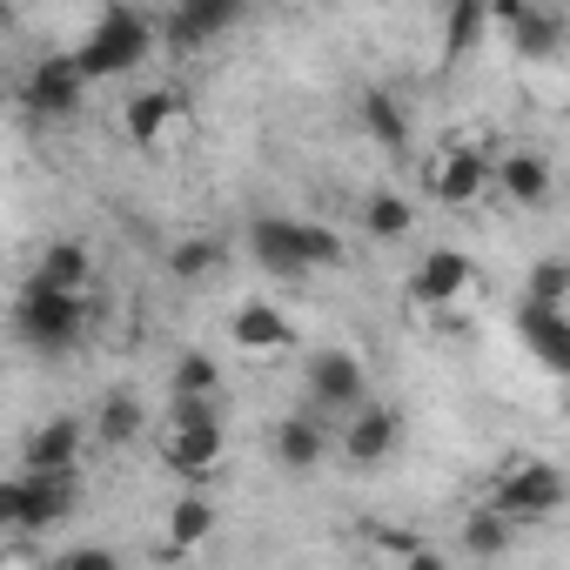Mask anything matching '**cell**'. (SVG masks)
<instances>
[{
    "instance_id": "cell-1",
    "label": "cell",
    "mask_w": 570,
    "mask_h": 570,
    "mask_svg": "<svg viewBox=\"0 0 570 570\" xmlns=\"http://www.w3.org/2000/svg\"><path fill=\"white\" fill-rule=\"evenodd\" d=\"M248 262L275 282H303V275L343 262V235L323 222H296V215H255L248 222Z\"/></svg>"
},
{
    "instance_id": "cell-2",
    "label": "cell",
    "mask_w": 570,
    "mask_h": 570,
    "mask_svg": "<svg viewBox=\"0 0 570 570\" xmlns=\"http://www.w3.org/2000/svg\"><path fill=\"white\" fill-rule=\"evenodd\" d=\"M155 55V14H141V8H101L95 14V28L75 41V75L81 81H115V75H135L141 61Z\"/></svg>"
},
{
    "instance_id": "cell-3",
    "label": "cell",
    "mask_w": 570,
    "mask_h": 570,
    "mask_svg": "<svg viewBox=\"0 0 570 570\" xmlns=\"http://www.w3.org/2000/svg\"><path fill=\"white\" fill-rule=\"evenodd\" d=\"M88 323H95V296H55V289L21 282V296H14V336H21L35 356H68V350H81Z\"/></svg>"
},
{
    "instance_id": "cell-4",
    "label": "cell",
    "mask_w": 570,
    "mask_h": 570,
    "mask_svg": "<svg viewBox=\"0 0 570 570\" xmlns=\"http://www.w3.org/2000/svg\"><path fill=\"white\" fill-rule=\"evenodd\" d=\"M155 443H161V463H168L175 476H188V483L215 476L222 456H228V430H222L215 403H175L168 423L155 430Z\"/></svg>"
},
{
    "instance_id": "cell-5",
    "label": "cell",
    "mask_w": 570,
    "mask_h": 570,
    "mask_svg": "<svg viewBox=\"0 0 570 570\" xmlns=\"http://www.w3.org/2000/svg\"><path fill=\"white\" fill-rule=\"evenodd\" d=\"M483 503H490L497 517H510L517 530H523V523H543V517L563 510V470L543 463V456H510V463L490 476Z\"/></svg>"
},
{
    "instance_id": "cell-6",
    "label": "cell",
    "mask_w": 570,
    "mask_h": 570,
    "mask_svg": "<svg viewBox=\"0 0 570 570\" xmlns=\"http://www.w3.org/2000/svg\"><path fill=\"white\" fill-rule=\"evenodd\" d=\"M303 396H309V416H323L330 430L370 403V376H363V356L356 350H316L303 363Z\"/></svg>"
},
{
    "instance_id": "cell-7",
    "label": "cell",
    "mask_w": 570,
    "mask_h": 570,
    "mask_svg": "<svg viewBox=\"0 0 570 570\" xmlns=\"http://www.w3.org/2000/svg\"><path fill=\"white\" fill-rule=\"evenodd\" d=\"M483 188H490V155H483L476 141H443V148L423 161V195L443 202V208H470Z\"/></svg>"
},
{
    "instance_id": "cell-8",
    "label": "cell",
    "mask_w": 570,
    "mask_h": 570,
    "mask_svg": "<svg viewBox=\"0 0 570 570\" xmlns=\"http://www.w3.org/2000/svg\"><path fill=\"white\" fill-rule=\"evenodd\" d=\"M470 282H476V262L463 255V248H430L416 268H410V303L416 309H436V316H450L463 296H470Z\"/></svg>"
},
{
    "instance_id": "cell-9",
    "label": "cell",
    "mask_w": 570,
    "mask_h": 570,
    "mask_svg": "<svg viewBox=\"0 0 570 570\" xmlns=\"http://www.w3.org/2000/svg\"><path fill=\"white\" fill-rule=\"evenodd\" d=\"M88 456V423L81 416H48L21 443V476H81Z\"/></svg>"
},
{
    "instance_id": "cell-10",
    "label": "cell",
    "mask_w": 570,
    "mask_h": 570,
    "mask_svg": "<svg viewBox=\"0 0 570 570\" xmlns=\"http://www.w3.org/2000/svg\"><path fill=\"white\" fill-rule=\"evenodd\" d=\"M21 101H28V115H41V121H75V115H81V101H88V81L75 75V61H68V55H48V61H35V68H28Z\"/></svg>"
},
{
    "instance_id": "cell-11",
    "label": "cell",
    "mask_w": 570,
    "mask_h": 570,
    "mask_svg": "<svg viewBox=\"0 0 570 570\" xmlns=\"http://www.w3.org/2000/svg\"><path fill=\"white\" fill-rule=\"evenodd\" d=\"M235 21H242L235 0H188V8H168V14L155 21V48H168V55H195L202 41L228 35Z\"/></svg>"
},
{
    "instance_id": "cell-12",
    "label": "cell",
    "mask_w": 570,
    "mask_h": 570,
    "mask_svg": "<svg viewBox=\"0 0 570 570\" xmlns=\"http://www.w3.org/2000/svg\"><path fill=\"white\" fill-rule=\"evenodd\" d=\"M28 282H35V289H55V296H95V248L75 242V235H61V242H48L35 255Z\"/></svg>"
},
{
    "instance_id": "cell-13",
    "label": "cell",
    "mask_w": 570,
    "mask_h": 570,
    "mask_svg": "<svg viewBox=\"0 0 570 570\" xmlns=\"http://www.w3.org/2000/svg\"><path fill=\"white\" fill-rule=\"evenodd\" d=\"M343 456L356 463V470H370V463H383L396 443H403V416L390 410V403H363V410H350L343 423Z\"/></svg>"
},
{
    "instance_id": "cell-14",
    "label": "cell",
    "mask_w": 570,
    "mask_h": 570,
    "mask_svg": "<svg viewBox=\"0 0 570 570\" xmlns=\"http://www.w3.org/2000/svg\"><path fill=\"white\" fill-rule=\"evenodd\" d=\"M490 28H503L517 41V55H557L563 48V14L557 8H537V0H510V8H490Z\"/></svg>"
},
{
    "instance_id": "cell-15",
    "label": "cell",
    "mask_w": 570,
    "mask_h": 570,
    "mask_svg": "<svg viewBox=\"0 0 570 570\" xmlns=\"http://www.w3.org/2000/svg\"><path fill=\"white\" fill-rule=\"evenodd\" d=\"M330 436H336V430H330L323 416L296 410V416H282V423L268 430V450H275L282 470H296V476H303V470H316V463L330 456Z\"/></svg>"
},
{
    "instance_id": "cell-16",
    "label": "cell",
    "mask_w": 570,
    "mask_h": 570,
    "mask_svg": "<svg viewBox=\"0 0 570 570\" xmlns=\"http://www.w3.org/2000/svg\"><path fill=\"white\" fill-rule=\"evenodd\" d=\"M490 181L517 202V208H537V202H550V155L543 148H510V155H490Z\"/></svg>"
},
{
    "instance_id": "cell-17",
    "label": "cell",
    "mask_w": 570,
    "mask_h": 570,
    "mask_svg": "<svg viewBox=\"0 0 570 570\" xmlns=\"http://www.w3.org/2000/svg\"><path fill=\"white\" fill-rule=\"evenodd\" d=\"M175 121H181V95H175V88H141V95H128V108H121V135H128L135 148H161Z\"/></svg>"
},
{
    "instance_id": "cell-18",
    "label": "cell",
    "mask_w": 570,
    "mask_h": 570,
    "mask_svg": "<svg viewBox=\"0 0 570 570\" xmlns=\"http://www.w3.org/2000/svg\"><path fill=\"white\" fill-rule=\"evenodd\" d=\"M517 336L530 343V356H537L543 370H570V309L517 303Z\"/></svg>"
},
{
    "instance_id": "cell-19",
    "label": "cell",
    "mask_w": 570,
    "mask_h": 570,
    "mask_svg": "<svg viewBox=\"0 0 570 570\" xmlns=\"http://www.w3.org/2000/svg\"><path fill=\"white\" fill-rule=\"evenodd\" d=\"M28 483V517H21V537H41L55 523H68L81 510V476H21Z\"/></svg>"
},
{
    "instance_id": "cell-20",
    "label": "cell",
    "mask_w": 570,
    "mask_h": 570,
    "mask_svg": "<svg viewBox=\"0 0 570 570\" xmlns=\"http://www.w3.org/2000/svg\"><path fill=\"white\" fill-rule=\"evenodd\" d=\"M228 336H235V350H248V356H282V350L296 343V323L282 316L275 303H242L235 323H228Z\"/></svg>"
},
{
    "instance_id": "cell-21",
    "label": "cell",
    "mask_w": 570,
    "mask_h": 570,
    "mask_svg": "<svg viewBox=\"0 0 570 570\" xmlns=\"http://www.w3.org/2000/svg\"><path fill=\"white\" fill-rule=\"evenodd\" d=\"M356 121H363V135H370L376 148H390V155H403V148H410V108H403L390 88H363Z\"/></svg>"
},
{
    "instance_id": "cell-22",
    "label": "cell",
    "mask_w": 570,
    "mask_h": 570,
    "mask_svg": "<svg viewBox=\"0 0 570 570\" xmlns=\"http://www.w3.org/2000/svg\"><path fill=\"white\" fill-rule=\"evenodd\" d=\"M141 430H148V416H141V396H128V390L101 396V410L88 416V443H108V450L141 443Z\"/></svg>"
},
{
    "instance_id": "cell-23",
    "label": "cell",
    "mask_w": 570,
    "mask_h": 570,
    "mask_svg": "<svg viewBox=\"0 0 570 570\" xmlns=\"http://www.w3.org/2000/svg\"><path fill=\"white\" fill-rule=\"evenodd\" d=\"M456 537H463V550H470V557H483V563H497V557H510V550H517V523H510V517H497L490 503L463 510V530H456Z\"/></svg>"
},
{
    "instance_id": "cell-24",
    "label": "cell",
    "mask_w": 570,
    "mask_h": 570,
    "mask_svg": "<svg viewBox=\"0 0 570 570\" xmlns=\"http://www.w3.org/2000/svg\"><path fill=\"white\" fill-rule=\"evenodd\" d=\"M168 390H175V403H215L222 396V363L208 350H181L175 370H168Z\"/></svg>"
},
{
    "instance_id": "cell-25",
    "label": "cell",
    "mask_w": 570,
    "mask_h": 570,
    "mask_svg": "<svg viewBox=\"0 0 570 570\" xmlns=\"http://www.w3.org/2000/svg\"><path fill=\"white\" fill-rule=\"evenodd\" d=\"M161 530H168V550H195V543H208V537H215V503L188 490V497H175V503H168V523H161Z\"/></svg>"
},
{
    "instance_id": "cell-26",
    "label": "cell",
    "mask_w": 570,
    "mask_h": 570,
    "mask_svg": "<svg viewBox=\"0 0 570 570\" xmlns=\"http://www.w3.org/2000/svg\"><path fill=\"white\" fill-rule=\"evenodd\" d=\"M363 228H370L376 242H403V235L416 228V208H410V195H396V188H376V195L363 202Z\"/></svg>"
},
{
    "instance_id": "cell-27",
    "label": "cell",
    "mask_w": 570,
    "mask_h": 570,
    "mask_svg": "<svg viewBox=\"0 0 570 570\" xmlns=\"http://www.w3.org/2000/svg\"><path fill=\"white\" fill-rule=\"evenodd\" d=\"M523 303L570 309V262H563V255H537V262H530V289H523Z\"/></svg>"
},
{
    "instance_id": "cell-28",
    "label": "cell",
    "mask_w": 570,
    "mask_h": 570,
    "mask_svg": "<svg viewBox=\"0 0 570 570\" xmlns=\"http://www.w3.org/2000/svg\"><path fill=\"white\" fill-rule=\"evenodd\" d=\"M222 255H228V248H222L215 235H188V242L168 248V275H175V282H202V275L222 268Z\"/></svg>"
},
{
    "instance_id": "cell-29",
    "label": "cell",
    "mask_w": 570,
    "mask_h": 570,
    "mask_svg": "<svg viewBox=\"0 0 570 570\" xmlns=\"http://www.w3.org/2000/svg\"><path fill=\"white\" fill-rule=\"evenodd\" d=\"M483 35H490V8H483V0H456V8L443 14V55H470Z\"/></svg>"
},
{
    "instance_id": "cell-30",
    "label": "cell",
    "mask_w": 570,
    "mask_h": 570,
    "mask_svg": "<svg viewBox=\"0 0 570 570\" xmlns=\"http://www.w3.org/2000/svg\"><path fill=\"white\" fill-rule=\"evenodd\" d=\"M21 517H28V483L0 476V537H21Z\"/></svg>"
},
{
    "instance_id": "cell-31",
    "label": "cell",
    "mask_w": 570,
    "mask_h": 570,
    "mask_svg": "<svg viewBox=\"0 0 570 570\" xmlns=\"http://www.w3.org/2000/svg\"><path fill=\"white\" fill-rule=\"evenodd\" d=\"M61 570H121V557H115V550H101V543H81V550H68V557H61Z\"/></svg>"
},
{
    "instance_id": "cell-32",
    "label": "cell",
    "mask_w": 570,
    "mask_h": 570,
    "mask_svg": "<svg viewBox=\"0 0 570 570\" xmlns=\"http://www.w3.org/2000/svg\"><path fill=\"white\" fill-rule=\"evenodd\" d=\"M403 570H450V557H436V550H410Z\"/></svg>"
},
{
    "instance_id": "cell-33",
    "label": "cell",
    "mask_w": 570,
    "mask_h": 570,
    "mask_svg": "<svg viewBox=\"0 0 570 570\" xmlns=\"http://www.w3.org/2000/svg\"><path fill=\"white\" fill-rule=\"evenodd\" d=\"M0 108H8V88H0Z\"/></svg>"
}]
</instances>
